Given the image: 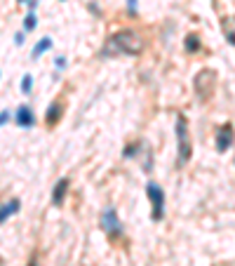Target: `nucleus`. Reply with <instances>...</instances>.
I'll return each mask as SVG.
<instances>
[{
    "label": "nucleus",
    "instance_id": "obj_1",
    "mask_svg": "<svg viewBox=\"0 0 235 266\" xmlns=\"http://www.w3.org/2000/svg\"><path fill=\"white\" fill-rule=\"evenodd\" d=\"M144 52V38L134 28H120L101 45L99 57H136Z\"/></svg>",
    "mask_w": 235,
    "mask_h": 266
},
{
    "label": "nucleus",
    "instance_id": "obj_2",
    "mask_svg": "<svg viewBox=\"0 0 235 266\" xmlns=\"http://www.w3.org/2000/svg\"><path fill=\"white\" fill-rule=\"evenodd\" d=\"M193 158V137H190L188 118L184 113L177 116V167H186Z\"/></svg>",
    "mask_w": 235,
    "mask_h": 266
},
{
    "label": "nucleus",
    "instance_id": "obj_3",
    "mask_svg": "<svg viewBox=\"0 0 235 266\" xmlns=\"http://www.w3.org/2000/svg\"><path fill=\"white\" fill-rule=\"evenodd\" d=\"M193 90H195L198 99L207 101L209 97L214 95V90H217V71H212V68H202V71H198L195 78H193Z\"/></svg>",
    "mask_w": 235,
    "mask_h": 266
},
{
    "label": "nucleus",
    "instance_id": "obj_4",
    "mask_svg": "<svg viewBox=\"0 0 235 266\" xmlns=\"http://www.w3.org/2000/svg\"><path fill=\"white\" fill-rule=\"evenodd\" d=\"M146 196L151 200V217L153 222H163L165 219V191L160 184L148 182L146 184Z\"/></svg>",
    "mask_w": 235,
    "mask_h": 266
},
{
    "label": "nucleus",
    "instance_id": "obj_5",
    "mask_svg": "<svg viewBox=\"0 0 235 266\" xmlns=\"http://www.w3.org/2000/svg\"><path fill=\"white\" fill-rule=\"evenodd\" d=\"M99 228L106 233L108 238H118V236H123V222H120V217H118L115 207H106V210L99 215Z\"/></svg>",
    "mask_w": 235,
    "mask_h": 266
},
{
    "label": "nucleus",
    "instance_id": "obj_6",
    "mask_svg": "<svg viewBox=\"0 0 235 266\" xmlns=\"http://www.w3.org/2000/svg\"><path fill=\"white\" fill-rule=\"evenodd\" d=\"M235 144V128L230 122H224L217 128V151L219 153H226L230 146Z\"/></svg>",
    "mask_w": 235,
    "mask_h": 266
},
{
    "label": "nucleus",
    "instance_id": "obj_7",
    "mask_svg": "<svg viewBox=\"0 0 235 266\" xmlns=\"http://www.w3.org/2000/svg\"><path fill=\"white\" fill-rule=\"evenodd\" d=\"M12 118H14V122H17V128H22V130H31L35 125V113L28 104L19 106L17 111L12 113Z\"/></svg>",
    "mask_w": 235,
    "mask_h": 266
},
{
    "label": "nucleus",
    "instance_id": "obj_8",
    "mask_svg": "<svg viewBox=\"0 0 235 266\" xmlns=\"http://www.w3.org/2000/svg\"><path fill=\"white\" fill-rule=\"evenodd\" d=\"M64 113H66V106H64V101H52L50 106H47L45 111V125L47 128H54V125H59V120L64 118Z\"/></svg>",
    "mask_w": 235,
    "mask_h": 266
},
{
    "label": "nucleus",
    "instance_id": "obj_9",
    "mask_svg": "<svg viewBox=\"0 0 235 266\" xmlns=\"http://www.w3.org/2000/svg\"><path fill=\"white\" fill-rule=\"evenodd\" d=\"M68 186H71V179L64 177L54 184V189H52V205L54 207H62L66 203V196H68Z\"/></svg>",
    "mask_w": 235,
    "mask_h": 266
},
{
    "label": "nucleus",
    "instance_id": "obj_10",
    "mask_svg": "<svg viewBox=\"0 0 235 266\" xmlns=\"http://www.w3.org/2000/svg\"><path fill=\"white\" fill-rule=\"evenodd\" d=\"M22 210V200L19 198H10V200H5L3 205H0V226L10 219V217H14L17 212Z\"/></svg>",
    "mask_w": 235,
    "mask_h": 266
},
{
    "label": "nucleus",
    "instance_id": "obj_11",
    "mask_svg": "<svg viewBox=\"0 0 235 266\" xmlns=\"http://www.w3.org/2000/svg\"><path fill=\"white\" fill-rule=\"evenodd\" d=\"M47 50H52V38L45 36V38H40L38 43L33 45V50H31V59H40V57L45 55Z\"/></svg>",
    "mask_w": 235,
    "mask_h": 266
},
{
    "label": "nucleus",
    "instance_id": "obj_12",
    "mask_svg": "<svg viewBox=\"0 0 235 266\" xmlns=\"http://www.w3.org/2000/svg\"><path fill=\"white\" fill-rule=\"evenodd\" d=\"M202 43H200V36L198 33H188L184 38V50L188 52V55H195V52H200Z\"/></svg>",
    "mask_w": 235,
    "mask_h": 266
},
{
    "label": "nucleus",
    "instance_id": "obj_13",
    "mask_svg": "<svg viewBox=\"0 0 235 266\" xmlns=\"http://www.w3.org/2000/svg\"><path fill=\"white\" fill-rule=\"evenodd\" d=\"M35 26H38V17H35V12H28L26 17H24V33L35 31Z\"/></svg>",
    "mask_w": 235,
    "mask_h": 266
},
{
    "label": "nucleus",
    "instance_id": "obj_14",
    "mask_svg": "<svg viewBox=\"0 0 235 266\" xmlns=\"http://www.w3.org/2000/svg\"><path fill=\"white\" fill-rule=\"evenodd\" d=\"M141 141H132V144H127L125 146V151H123V158H136L139 155V151H141Z\"/></svg>",
    "mask_w": 235,
    "mask_h": 266
},
{
    "label": "nucleus",
    "instance_id": "obj_15",
    "mask_svg": "<svg viewBox=\"0 0 235 266\" xmlns=\"http://www.w3.org/2000/svg\"><path fill=\"white\" fill-rule=\"evenodd\" d=\"M31 90H33V76L26 73V76L22 78V95H31Z\"/></svg>",
    "mask_w": 235,
    "mask_h": 266
},
{
    "label": "nucleus",
    "instance_id": "obj_16",
    "mask_svg": "<svg viewBox=\"0 0 235 266\" xmlns=\"http://www.w3.org/2000/svg\"><path fill=\"white\" fill-rule=\"evenodd\" d=\"M10 120H12V111H10V109L0 111V128H5V125H7Z\"/></svg>",
    "mask_w": 235,
    "mask_h": 266
},
{
    "label": "nucleus",
    "instance_id": "obj_17",
    "mask_svg": "<svg viewBox=\"0 0 235 266\" xmlns=\"http://www.w3.org/2000/svg\"><path fill=\"white\" fill-rule=\"evenodd\" d=\"M24 43H26V33H24V31H19V33H14V45H17V47H22Z\"/></svg>",
    "mask_w": 235,
    "mask_h": 266
},
{
    "label": "nucleus",
    "instance_id": "obj_18",
    "mask_svg": "<svg viewBox=\"0 0 235 266\" xmlns=\"http://www.w3.org/2000/svg\"><path fill=\"white\" fill-rule=\"evenodd\" d=\"M66 64H68L66 57H56V59H54V66L59 68V71H62V68H66Z\"/></svg>",
    "mask_w": 235,
    "mask_h": 266
},
{
    "label": "nucleus",
    "instance_id": "obj_19",
    "mask_svg": "<svg viewBox=\"0 0 235 266\" xmlns=\"http://www.w3.org/2000/svg\"><path fill=\"white\" fill-rule=\"evenodd\" d=\"M136 5H139V0H127V10H129V14H134V12H136Z\"/></svg>",
    "mask_w": 235,
    "mask_h": 266
},
{
    "label": "nucleus",
    "instance_id": "obj_20",
    "mask_svg": "<svg viewBox=\"0 0 235 266\" xmlns=\"http://www.w3.org/2000/svg\"><path fill=\"white\" fill-rule=\"evenodd\" d=\"M26 266H43V264H40V259H38V255H35V252L31 255V259H28V264H26Z\"/></svg>",
    "mask_w": 235,
    "mask_h": 266
},
{
    "label": "nucleus",
    "instance_id": "obj_21",
    "mask_svg": "<svg viewBox=\"0 0 235 266\" xmlns=\"http://www.w3.org/2000/svg\"><path fill=\"white\" fill-rule=\"evenodd\" d=\"M26 3H28V10L35 12V5H38V0H26Z\"/></svg>",
    "mask_w": 235,
    "mask_h": 266
},
{
    "label": "nucleus",
    "instance_id": "obj_22",
    "mask_svg": "<svg viewBox=\"0 0 235 266\" xmlns=\"http://www.w3.org/2000/svg\"><path fill=\"white\" fill-rule=\"evenodd\" d=\"M17 3H26V0H17Z\"/></svg>",
    "mask_w": 235,
    "mask_h": 266
},
{
    "label": "nucleus",
    "instance_id": "obj_23",
    "mask_svg": "<svg viewBox=\"0 0 235 266\" xmlns=\"http://www.w3.org/2000/svg\"><path fill=\"white\" fill-rule=\"evenodd\" d=\"M62 3H66V0H62Z\"/></svg>",
    "mask_w": 235,
    "mask_h": 266
},
{
    "label": "nucleus",
    "instance_id": "obj_24",
    "mask_svg": "<svg viewBox=\"0 0 235 266\" xmlns=\"http://www.w3.org/2000/svg\"><path fill=\"white\" fill-rule=\"evenodd\" d=\"M0 78H3V73H0Z\"/></svg>",
    "mask_w": 235,
    "mask_h": 266
}]
</instances>
